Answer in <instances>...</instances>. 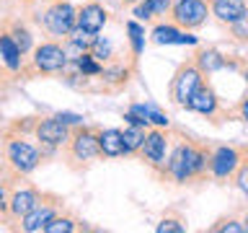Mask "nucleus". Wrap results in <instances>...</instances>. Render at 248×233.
<instances>
[{
  "label": "nucleus",
  "mask_w": 248,
  "mask_h": 233,
  "mask_svg": "<svg viewBox=\"0 0 248 233\" xmlns=\"http://www.w3.org/2000/svg\"><path fill=\"white\" fill-rule=\"evenodd\" d=\"M5 163L13 168V174L26 176L42 163V153L34 145H29L26 140L11 137V140H5Z\"/></svg>",
  "instance_id": "f257e3e1"
},
{
  "label": "nucleus",
  "mask_w": 248,
  "mask_h": 233,
  "mask_svg": "<svg viewBox=\"0 0 248 233\" xmlns=\"http://www.w3.org/2000/svg\"><path fill=\"white\" fill-rule=\"evenodd\" d=\"M78 21V8L70 0H54L44 11V26L52 36H67L75 29Z\"/></svg>",
  "instance_id": "f03ea898"
},
{
  "label": "nucleus",
  "mask_w": 248,
  "mask_h": 233,
  "mask_svg": "<svg viewBox=\"0 0 248 233\" xmlns=\"http://www.w3.org/2000/svg\"><path fill=\"white\" fill-rule=\"evenodd\" d=\"M31 65H34V73H42V75L62 73V70L67 67V57H65L62 44H57V42H42L34 50Z\"/></svg>",
  "instance_id": "7ed1b4c3"
},
{
  "label": "nucleus",
  "mask_w": 248,
  "mask_h": 233,
  "mask_svg": "<svg viewBox=\"0 0 248 233\" xmlns=\"http://www.w3.org/2000/svg\"><path fill=\"white\" fill-rule=\"evenodd\" d=\"M98 155H101V150H98V132L96 130L80 127L67 137V158L70 161L88 163L93 158H98Z\"/></svg>",
  "instance_id": "20e7f679"
},
{
  "label": "nucleus",
  "mask_w": 248,
  "mask_h": 233,
  "mask_svg": "<svg viewBox=\"0 0 248 233\" xmlns=\"http://www.w3.org/2000/svg\"><path fill=\"white\" fill-rule=\"evenodd\" d=\"M202 83H204V73L197 67V62H186V65H181V67H178V73L173 75V85H170L176 104L186 106V104H189V99L194 96V91H197Z\"/></svg>",
  "instance_id": "39448f33"
},
{
  "label": "nucleus",
  "mask_w": 248,
  "mask_h": 233,
  "mask_svg": "<svg viewBox=\"0 0 248 233\" xmlns=\"http://www.w3.org/2000/svg\"><path fill=\"white\" fill-rule=\"evenodd\" d=\"M166 150H168V137L163 130H150L145 132V140L140 145V158L150 168H163L166 166Z\"/></svg>",
  "instance_id": "423d86ee"
},
{
  "label": "nucleus",
  "mask_w": 248,
  "mask_h": 233,
  "mask_svg": "<svg viewBox=\"0 0 248 233\" xmlns=\"http://www.w3.org/2000/svg\"><path fill=\"white\" fill-rule=\"evenodd\" d=\"M173 21L184 29H199L207 21V0H176L170 5Z\"/></svg>",
  "instance_id": "0eeeda50"
},
{
  "label": "nucleus",
  "mask_w": 248,
  "mask_h": 233,
  "mask_svg": "<svg viewBox=\"0 0 248 233\" xmlns=\"http://www.w3.org/2000/svg\"><path fill=\"white\" fill-rule=\"evenodd\" d=\"M238 166H240V150L238 148L222 145V148H217V150L209 155V168H212V174L217 179L232 176L238 171Z\"/></svg>",
  "instance_id": "6e6552de"
},
{
  "label": "nucleus",
  "mask_w": 248,
  "mask_h": 233,
  "mask_svg": "<svg viewBox=\"0 0 248 233\" xmlns=\"http://www.w3.org/2000/svg\"><path fill=\"white\" fill-rule=\"evenodd\" d=\"M104 26H106V11L98 3H88V5H83L80 11H78L75 29H80L83 34L96 36V34H101Z\"/></svg>",
  "instance_id": "1a4fd4ad"
},
{
  "label": "nucleus",
  "mask_w": 248,
  "mask_h": 233,
  "mask_svg": "<svg viewBox=\"0 0 248 233\" xmlns=\"http://www.w3.org/2000/svg\"><path fill=\"white\" fill-rule=\"evenodd\" d=\"M36 137L42 140V145L46 148H60L67 143L70 137V130L67 124H62L57 116H49V119H42L36 124Z\"/></svg>",
  "instance_id": "9d476101"
},
{
  "label": "nucleus",
  "mask_w": 248,
  "mask_h": 233,
  "mask_svg": "<svg viewBox=\"0 0 248 233\" xmlns=\"http://www.w3.org/2000/svg\"><path fill=\"white\" fill-rule=\"evenodd\" d=\"M54 217H57V210H54L52 205H36L29 215L21 217V220H23L21 228L26 231V233H42L46 225L54 220Z\"/></svg>",
  "instance_id": "9b49d317"
},
{
  "label": "nucleus",
  "mask_w": 248,
  "mask_h": 233,
  "mask_svg": "<svg viewBox=\"0 0 248 233\" xmlns=\"http://www.w3.org/2000/svg\"><path fill=\"white\" fill-rule=\"evenodd\" d=\"M217 106H220L217 93L209 88V85H204V83L194 91V96L189 99V104H186V109H194V112H199V114H204V116H212L217 112Z\"/></svg>",
  "instance_id": "f8f14e48"
},
{
  "label": "nucleus",
  "mask_w": 248,
  "mask_h": 233,
  "mask_svg": "<svg viewBox=\"0 0 248 233\" xmlns=\"http://www.w3.org/2000/svg\"><path fill=\"white\" fill-rule=\"evenodd\" d=\"M98 150L104 158H119V155H127L124 153V143H122V130H101L98 132Z\"/></svg>",
  "instance_id": "ddd939ff"
},
{
  "label": "nucleus",
  "mask_w": 248,
  "mask_h": 233,
  "mask_svg": "<svg viewBox=\"0 0 248 233\" xmlns=\"http://www.w3.org/2000/svg\"><path fill=\"white\" fill-rule=\"evenodd\" d=\"M212 13L222 23H232L248 13V5L246 0H212Z\"/></svg>",
  "instance_id": "4468645a"
},
{
  "label": "nucleus",
  "mask_w": 248,
  "mask_h": 233,
  "mask_svg": "<svg viewBox=\"0 0 248 233\" xmlns=\"http://www.w3.org/2000/svg\"><path fill=\"white\" fill-rule=\"evenodd\" d=\"M36 205H39V192H36V189H31V186H26V189L13 192L11 205H8V207H11V215L23 217V215H29Z\"/></svg>",
  "instance_id": "2eb2a0df"
},
{
  "label": "nucleus",
  "mask_w": 248,
  "mask_h": 233,
  "mask_svg": "<svg viewBox=\"0 0 248 233\" xmlns=\"http://www.w3.org/2000/svg\"><path fill=\"white\" fill-rule=\"evenodd\" d=\"M153 42L155 44H197V36L184 34L176 26H155L153 29Z\"/></svg>",
  "instance_id": "dca6fc26"
},
{
  "label": "nucleus",
  "mask_w": 248,
  "mask_h": 233,
  "mask_svg": "<svg viewBox=\"0 0 248 233\" xmlns=\"http://www.w3.org/2000/svg\"><path fill=\"white\" fill-rule=\"evenodd\" d=\"M166 171L170 176H173V182L176 184H184V182H189L191 174H189V166H186V158H184V143L173 150V155L168 158L166 163Z\"/></svg>",
  "instance_id": "f3484780"
},
{
  "label": "nucleus",
  "mask_w": 248,
  "mask_h": 233,
  "mask_svg": "<svg viewBox=\"0 0 248 233\" xmlns=\"http://www.w3.org/2000/svg\"><path fill=\"white\" fill-rule=\"evenodd\" d=\"M21 50L16 47V42L11 39V34H0V60L5 62L8 70H21Z\"/></svg>",
  "instance_id": "a211bd4d"
},
{
  "label": "nucleus",
  "mask_w": 248,
  "mask_h": 233,
  "mask_svg": "<svg viewBox=\"0 0 248 233\" xmlns=\"http://www.w3.org/2000/svg\"><path fill=\"white\" fill-rule=\"evenodd\" d=\"M142 140H145V127H135V124H129V127L122 130L124 153H137L140 145H142Z\"/></svg>",
  "instance_id": "6ab92c4d"
},
{
  "label": "nucleus",
  "mask_w": 248,
  "mask_h": 233,
  "mask_svg": "<svg viewBox=\"0 0 248 233\" xmlns=\"http://www.w3.org/2000/svg\"><path fill=\"white\" fill-rule=\"evenodd\" d=\"M8 34H11V39L16 42V47L21 50V54H26V52L31 50V47H34V39H31V31H29L26 26H23V23H13Z\"/></svg>",
  "instance_id": "aec40b11"
},
{
  "label": "nucleus",
  "mask_w": 248,
  "mask_h": 233,
  "mask_svg": "<svg viewBox=\"0 0 248 233\" xmlns=\"http://www.w3.org/2000/svg\"><path fill=\"white\" fill-rule=\"evenodd\" d=\"M222 65H225V60L217 52H212V50H204L197 57V67L202 70V73H212V70H220Z\"/></svg>",
  "instance_id": "412c9836"
},
{
  "label": "nucleus",
  "mask_w": 248,
  "mask_h": 233,
  "mask_svg": "<svg viewBox=\"0 0 248 233\" xmlns=\"http://www.w3.org/2000/svg\"><path fill=\"white\" fill-rule=\"evenodd\" d=\"M88 52H91L96 60H106V57H111V44H108L104 36L96 34V36H93V44L88 47Z\"/></svg>",
  "instance_id": "4be33fe9"
},
{
  "label": "nucleus",
  "mask_w": 248,
  "mask_h": 233,
  "mask_svg": "<svg viewBox=\"0 0 248 233\" xmlns=\"http://www.w3.org/2000/svg\"><path fill=\"white\" fill-rule=\"evenodd\" d=\"M78 225L73 217H54V220L44 228V233H70V231H75Z\"/></svg>",
  "instance_id": "5701e85b"
},
{
  "label": "nucleus",
  "mask_w": 248,
  "mask_h": 233,
  "mask_svg": "<svg viewBox=\"0 0 248 233\" xmlns=\"http://www.w3.org/2000/svg\"><path fill=\"white\" fill-rule=\"evenodd\" d=\"M155 231L158 233H184L186 225L181 220H176V217H163V220L155 225Z\"/></svg>",
  "instance_id": "b1692460"
},
{
  "label": "nucleus",
  "mask_w": 248,
  "mask_h": 233,
  "mask_svg": "<svg viewBox=\"0 0 248 233\" xmlns=\"http://www.w3.org/2000/svg\"><path fill=\"white\" fill-rule=\"evenodd\" d=\"M127 31H129V39H132V50H135V54H140V52H142V36H145V31L140 29V23H135V21L127 23Z\"/></svg>",
  "instance_id": "393cba45"
},
{
  "label": "nucleus",
  "mask_w": 248,
  "mask_h": 233,
  "mask_svg": "<svg viewBox=\"0 0 248 233\" xmlns=\"http://www.w3.org/2000/svg\"><path fill=\"white\" fill-rule=\"evenodd\" d=\"M145 116H147V122H150V124H155V127H168V116L163 112H158L155 106L145 104Z\"/></svg>",
  "instance_id": "a878e982"
},
{
  "label": "nucleus",
  "mask_w": 248,
  "mask_h": 233,
  "mask_svg": "<svg viewBox=\"0 0 248 233\" xmlns=\"http://www.w3.org/2000/svg\"><path fill=\"white\" fill-rule=\"evenodd\" d=\"M142 3L153 11V16H166L170 11V5H173L170 0H142Z\"/></svg>",
  "instance_id": "bb28decb"
},
{
  "label": "nucleus",
  "mask_w": 248,
  "mask_h": 233,
  "mask_svg": "<svg viewBox=\"0 0 248 233\" xmlns=\"http://www.w3.org/2000/svg\"><path fill=\"white\" fill-rule=\"evenodd\" d=\"M230 29H232V36L248 39V13H246V16H240L238 21H232V23H230Z\"/></svg>",
  "instance_id": "cd10ccee"
},
{
  "label": "nucleus",
  "mask_w": 248,
  "mask_h": 233,
  "mask_svg": "<svg viewBox=\"0 0 248 233\" xmlns=\"http://www.w3.org/2000/svg\"><path fill=\"white\" fill-rule=\"evenodd\" d=\"M215 231H222V233H246V225L238 223V220H225L222 225H217Z\"/></svg>",
  "instance_id": "c85d7f7f"
},
{
  "label": "nucleus",
  "mask_w": 248,
  "mask_h": 233,
  "mask_svg": "<svg viewBox=\"0 0 248 233\" xmlns=\"http://www.w3.org/2000/svg\"><path fill=\"white\" fill-rule=\"evenodd\" d=\"M135 16H137L140 21H150L153 18V11L145 3H135Z\"/></svg>",
  "instance_id": "c756f323"
},
{
  "label": "nucleus",
  "mask_w": 248,
  "mask_h": 233,
  "mask_svg": "<svg viewBox=\"0 0 248 233\" xmlns=\"http://www.w3.org/2000/svg\"><path fill=\"white\" fill-rule=\"evenodd\" d=\"M57 119H60L62 124H80L83 116H80V114H70V112H60Z\"/></svg>",
  "instance_id": "7c9ffc66"
},
{
  "label": "nucleus",
  "mask_w": 248,
  "mask_h": 233,
  "mask_svg": "<svg viewBox=\"0 0 248 233\" xmlns=\"http://www.w3.org/2000/svg\"><path fill=\"white\" fill-rule=\"evenodd\" d=\"M238 186H240V192L248 197V163L238 171Z\"/></svg>",
  "instance_id": "2f4dec72"
},
{
  "label": "nucleus",
  "mask_w": 248,
  "mask_h": 233,
  "mask_svg": "<svg viewBox=\"0 0 248 233\" xmlns=\"http://www.w3.org/2000/svg\"><path fill=\"white\" fill-rule=\"evenodd\" d=\"M124 119H127V124H135V127H147V122L142 119V116H137L135 112H127V114H124Z\"/></svg>",
  "instance_id": "473e14b6"
},
{
  "label": "nucleus",
  "mask_w": 248,
  "mask_h": 233,
  "mask_svg": "<svg viewBox=\"0 0 248 233\" xmlns=\"http://www.w3.org/2000/svg\"><path fill=\"white\" fill-rule=\"evenodd\" d=\"M238 114H240V116H243V119L248 122V96H246V99L238 104Z\"/></svg>",
  "instance_id": "72a5a7b5"
},
{
  "label": "nucleus",
  "mask_w": 248,
  "mask_h": 233,
  "mask_svg": "<svg viewBox=\"0 0 248 233\" xmlns=\"http://www.w3.org/2000/svg\"><path fill=\"white\" fill-rule=\"evenodd\" d=\"M124 5H135V3H140V0H122Z\"/></svg>",
  "instance_id": "f704fd0d"
},
{
  "label": "nucleus",
  "mask_w": 248,
  "mask_h": 233,
  "mask_svg": "<svg viewBox=\"0 0 248 233\" xmlns=\"http://www.w3.org/2000/svg\"><path fill=\"white\" fill-rule=\"evenodd\" d=\"M243 225H246V231H248V213H246V217H243Z\"/></svg>",
  "instance_id": "c9c22d12"
},
{
  "label": "nucleus",
  "mask_w": 248,
  "mask_h": 233,
  "mask_svg": "<svg viewBox=\"0 0 248 233\" xmlns=\"http://www.w3.org/2000/svg\"><path fill=\"white\" fill-rule=\"evenodd\" d=\"M3 197H5V192H3V186H0V202H3Z\"/></svg>",
  "instance_id": "e433bc0d"
},
{
  "label": "nucleus",
  "mask_w": 248,
  "mask_h": 233,
  "mask_svg": "<svg viewBox=\"0 0 248 233\" xmlns=\"http://www.w3.org/2000/svg\"><path fill=\"white\" fill-rule=\"evenodd\" d=\"M243 78H246V85H248V67H246V73H243Z\"/></svg>",
  "instance_id": "4c0bfd02"
}]
</instances>
